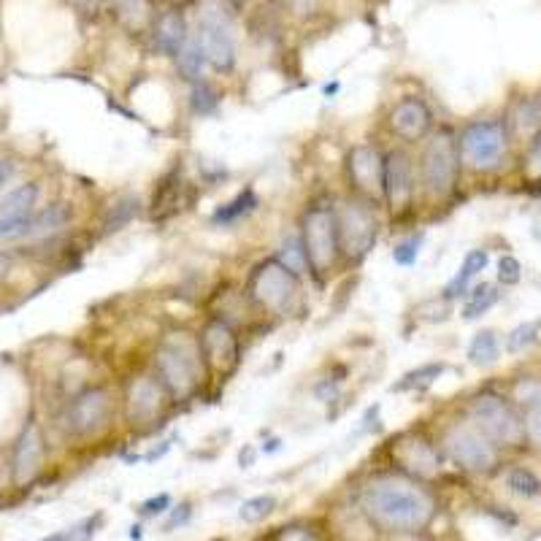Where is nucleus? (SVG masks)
Segmentation results:
<instances>
[{
	"label": "nucleus",
	"instance_id": "obj_32",
	"mask_svg": "<svg viewBox=\"0 0 541 541\" xmlns=\"http://www.w3.org/2000/svg\"><path fill=\"white\" fill-rule=\"evenodd\" d=\"M111 6H114L117 14H120L125 28L138 30L141 25H147V17H149L147 0H111Z\"/></svg>",
	"mask_w": 541,
	"mask_h": 541
},
{
	"label": "nucleus",
	"instance_id": "obj_22",
	"mask_svg": "<svg viewBox=\"0 0 541 541\" xmlns=\"http://www.w3.org/2000/svg\"><path fill=\"white\" fill-rule=\"evenodd\" d=\"M68 222H71V206L52 203V206H46V209L36 211L30 217L28 239H49V236H55L57 230H63Z\"/></svg>",
	"mask_w": 541,
	"mask_h": 541
},
{
	"label": "nucleus",
	"instance_id": "obj_3",
	"mask_svg": "<svg viewBox=\"0 0 541 541\" xmlns=\"http://www.w3.org/2000/svg\"><path fill=\"white\" fill-rule=\"evenodd\" d=\"M417 160V187L431 201H447L455 195L460 184L458 133L452 128H436L431 136L422 141Z\"/></svg>",
	"mask_w": 541,
	"mask_h": 541
},
{
	"label": "nucleus",
	"instance_id": "obj_40",
	"mask_svg": "<svg viewBox=\"0 0 541 541\" xmlns=\"http://www.w3.org/2000/svg\"><path fill=\"white\" fill-rule=\"evenodd\" d=\"M523 414H525V436H528V444H533V447L541 452V406L525 409Z\"/></svg>",
	"mask_w": 541,
	"mask_h": 541
},
{
	"label": "nucleus",
	"instance_id": "obj_23",
	"mask_svg": "<svg viewBox=\"0 0 541 541\" xmlns=\"http://www.w3.org/2000/svg\"><path fill=\"white\" fill-rule=\"evenodd\" d=\"M255 211H257V193L252 187H247V190H241L233 201L222 203L220 209L211 214V222L220 225V228H230V225H236V222H241L244 217H249V214H255Z\"/></svg>",
	"mask_w": 541,
	"mask_h": 541
},
{
	"label": "nucleus",
	"instance_id": "obj_8",
	"mask_svg": "<svg viewBox=\"0 0 541 541\" xmlns=\"http://www.w3.org/2000/svg\"><path fill=\"white\" fill-rule=\"evenodd\" d=\"M333 214H336L341 263L358 266L379 239V206L347 193L341 201L333 203Z\"/></svg>",
	"mask_w": 541,
	"mask_h": 541
},
{
	"label": "nucleus",
	"instance_id": "obj_7",
	"mask_svg": "<svg viewBox=\"0 0 541 541\" xmlns=\"http://www.w3.org/2000/svg\"><path fill=\"white\" fill-rule=\"evenodd\" d=\"M466 417L498 450H517L528 444L525 436V414L512 398L498 390H482L466 406Z\"/></svg>",
	"mask_w": 541,
	"mask_h": 541
},
{
	"label": "nucleus",
	"instance_id": "obj_39",
	"mask_svg": "<svg viewBox=\"0 0 541 541\" xmlns=\"http://www.w3.org/2000/svg\"><path fill=\"white\" fill-rule=\"evenodd\" d=\"M101 523H103L101 512L90 514L87 520H82V523L74 525V528H68V541H92V536H95V531H98V525Z\"/></svg>",
	"mask_w": 541,
	"mask_h": 541
},
{
	"label": "nucleus",
	"instance_id": "obj_43",
	"mask_svg": "<svg viewBox=\"0 0 541 541\" xmlns=\"http://www.w3.org/2000/svg\"><path fill=\"white\" fill-rule=\"evenodd\" d=\"M190 517H193V506L190 504H179V506H174V509H168V520L163 523V531L171 533V531H176V528H182Z\"/></svg>",
	"mask_w": 541,
	"mask_h": 541
},
{
	"label": "nucleus",
	"instance_id": "obj_14",
	"mask_svg": "<svg viewBox=\"0 0 541 541\" xmlns=\"http://www.w3.org/2000/svg\"><path fill=\"white\" fill-rule=\"evenodd\" d=\"M198 344H201L203 363L209 368V376L228 379L236 371L241 360V341L233 322L220 317V314L209 317L198 333Z\"/></svg>",
	"mask_w": 541,
	"mask_h": 541
},
{
	"label": "nucleus",
	"instance_id": "obj_38",
	"mask_svg": "<svg viewBox=\"0 0 541 541\" xmlns=\"http://www.w3.org/2000/svg\"><path fill=\"white\" fill-rule=\"evenodd\" d=\"M525 179L528 182H541V130L536 136L528 141V149H525Z\"/></svg>",
	"mask_w": 541,
	"mask_h": 541
},
{
	"label": "nucleus",
	"instance_id": "obj_18",
	"mask_svg": "<svg viewBox=\"0 0 541 541\" xmlns=\"http://www.w3.org/2000/svg\"><path fill=\"white\" fill-rule=\"evenodd\" d=\"M46 463V436L36 417H30L19 431L14 450H11V482L17 487H28L36 482Z\"/></svg>",
	"mask_w": 541,
	"mask_h": 541
},
{
	"label": "nucleus",
	"instance_id": "obj_11",
	"mask_svg": "<svg viewBox=\"0 0 541 541\" xmlns=\"http://www.w3.org/2000/svg\"><path fill=\"white\" fill-rule=\"evenodd\" d=\"M174 404V398L168 395L163 382L157 379L155 371L149 374H136L128 379L125 393H122V406H125V420L136 431H152L160 422L166 420L168 409Z\"/></svg>",
	"mask_w": 541,
	"mask_h": 541
},
{
	"label": "nucleus",
	"instance_id": "obj_6",
	"mask_svg": "<svg viewBox=\"0 0 541 541\" xmlns=\"http://www.w3.org/2000/svg\"><path fill=\"white\" fill-rule=\"evenodd\" d=\"M298 236H301L303 252H306L309 274L320 285H325L339 271V266H344L339 252V236H336L333 203L314 201L312 206H306L301 214V225H298Z\"/></svg>",
	"mask_w": 541,
	"mask_h": 541
},
{
	"label": "nucleus",
	"instance_id": "obj_49",
	"mask_svg": "<svg viewBox=\"0 0 541 541\" xmlns=\"http://www.w3.org/2000/svg\"><path fill=\"white\" fill-rule=\"evenodd\" d=\"M339 90H341V84L333 82V84H328V87H325V95H333V92H339Z\"/></svg>",
	"mask_w": 541,
	"mask_h": 541
},
{
	"label": "nucleus",
	"instance_id": "obj_37",
	"mask_svg": "<svg viewBox=\"0 0 541 541\" xmlns=\"http://www.w3.org/2000/svg\"><path fill=\"white\" fill-rule=\"evenodd\" d=\"M496 279H498V285H504V287L520 285V279H523V263H520L514 255H504L501 260H498Z\"/></svg>",
	"mask_w": 541,
	"mask_h": 541
},
{
	"label": "nucleus",
	"instance_id": "obj_2",
	"mask_svg": "<svg viewBox=\"0 0 541 541\" xmlns=\"http://www.w3.org/2000/svg\"><path fill=\"white\" fill-rule=\"evenodd\" d=\"M152 371L174 398V404L193 401L209 379L198 336L187 328H168L155 349Z\"/></svg>",
	"mask_w": 541,
	"mask_h": 541
},
{
	"label": "nucleus",
	"instance_id": "obj_1",
	"mask_svg": "<svg viewBox=\"0 0 541 541\" xmlns=\"http://www.w3.org/2000/svg\"><path fill=\"white\" fill-rule=\"evenodd\" d=\"M360 512L387 533H420L436 517V498L420 479L379 474L360 487Z\"/></svg>",
	"mask_w": 541,
	"mask_h": 541
},
{
	"label": "nucleus",
	"instance_id": "obj_42",
	"mask_svg": "<svg viewBox=\"0 0 541 541\" xmlns=\"http://www.w3.org/2000/svg\"><path fill=\"white\" fill-rule=\"evenodd\" d=\"M339 382L341 379L325 376V379H320V382L314 385V395L320 398L322 404H333V401H339Z\"/></svg>",
	"mask_w": 541,
	"mask_h": 541
},
{
	"label": "nucleus",
	"instance_id": "obj_35",
	"mask_svg": "<svg viewBox=\"0 0 541 541\" xmlns=\"http://www.w3.org/2000/svg\"><path fill=\"white\" fill-rule=\"evenodd\" d=\"M539 331H541L539 322H523V325H517V328L506 336V349H509L512 355L525 352V349L533 347V344L539 341Z\"/></svg>",
	"mask_w": 541,
	"mask_h": 541
},
{
	"label": "nucleus",
	"instance_id": "obj_20",
	"mask_svg": "<svg viewBox=\"0 0 541 541\" xmlns=\"http://www.w3.org/2000/svg\"><path fill=\"white\" fill-rule=\"evenodd\" d=\"M509 130H512L514 141L528 144L536 133L541 130V92L539 95H525L514 103L512 114L506 120Z\"/></svg>",
	"mask_w": 541,
	"mask_h": 541
},
{
	"label": "nucleus",
	"instance_id": "obj_17",
	"mask_svg": "<svg viewBox=\"0 0 541 541\" xmlns=\"http://www.w3.org/2000/svg\"><path fill=\"white\" fill-rule=\"evenodd\" d=\"M390 458L401 474L412 479H433L441 471V450L420 431H406L390 444Z\"/></svg>",
	"mask_w": 541,
	"mask_h": 541
},
{
	"label": "nucleus",
	"instance_id": "obj_50",
	"mask_svg": "<svg viewBox=\"0 0 541 541\" xmlns=\"http://www.w3.org/2000/svg\"><path fill=\"white\" fill-rule=\"evenodd\" d=\"M168 6H179V3H184V0H166Z\"/></svg>",
	"mask_w": 541,
	"mask_h": 541
},
{
	"label": "nucleus",
	"instance_id": "obj_4",
	"mask_svg": "<svg viewBox=\"0 0 541 541\" xmlns=\"http://www.w3.org/2000/svg\"><path fill=\"white\" fill-rule=\"evenodd\" d=\"M512 130L504 117H485L468 122L458 133L460 166L468 174H498L512 155Z\"/></svg>",
	"mask_w": 541,
	"mask_h": 541
},
{
	"label": "nucleus",
	"instance_id": "obj_45",
	"mask_svg": "<svg viewBox=\"0 0 541 541\" xmlns=\"http://www.w3.org/2000/svg\"><path fill=\"white\" fill-rule=\"evenodd\" d=\"M11 271H14V255L6 252V249H0V279H6Z\"/></svg>",
	"mask_w": 541,
	"mask_h": 541
},
{
	"label": "nucleus",
	"instance_id": "obj_13",
	"mask_svg": "<svg viewBox=\"0 0 541 541\" xmlns=\"http://www.w3.org/2000/svg\"><path fill=\"white\" fill-rule=\"evenodd\" d=\"M193 36L201 46L206 65L214 68L217 74H230L236 68V41H233V30H230V19L225 11L217 6L203 9Z\"/></svg>",
	"mask_w": 541,
	"mask_h": 541
},
{
	"label": "nucleus",
	"instance_id": "obj_47",
	"mask_svg": "<svg viewBox=\"0 0 541 541\" xmlns=\"http://www.w3.org/2000/svg\"><path fill=\"white\" fill-rule=\"evenodd\" d=\"M44 541H68V531H63V533H52V536H46Z\"/></svg>",
	"mask_w": 541,
	"mask_h": 541
},
{
	"label": "nucleus",
	"instance_id": "obj_36",
	"mask_svg": "<svg viewBox=\"0 0 541 541\" xmlns=\"http://www.w3.org/2000/svg\"><path fill=\"white\" fill-rule=\"evenodd\" d=\"M425 244V233H414V236H406L404 241H398L393 249V260L401 268H409L417 263V257H420V249Z\"/></svg>",
	"mask_w": 541,
	"mask_h": 541
},
{
	"label": "nucleus",
	"instance_id": "obj_15",
	"mask_svg": "<svg viewBox=\"0 0 541 541\" xmlns=\"http://www.w3.org/2000/svg\"><path fill=\"white\" fill-rule=\"evenodd\" d=\"M349 195L374 203L382 209V176H385V149L376 144H355L344 157Z\"/></svg>",
	"mask_w": 541,
	"mask_h": 541
},
{
	"label": "nucleus",
	"instance_id": "obj_41",
	"mask_svg": "<svg viewBox=\"0 0 541 541\" xmlns=\"http://www.w3.org/2000/svg\"><path fill=\"white\" fill-rule=\"evenodd\" d=\"M271 541H320V539H317V533H314L312 528H303V525H287V528H279Z\"/></svg>",
	"mask_w": 541,
	"mask_h": 541
},
{
	"label": "nucleus",
	"instance_id": "obj_26",
	"mask_svg": "<svg viewBox=\"0 0 541 541\" xmlns=\"http://www.w3.org/2000/svg\"><path fill=\"white\" fill-rule=\"evenodd\" d=\"M501 301V290L490 282H479L466 293V303H463V320H479L482 314H487L496 303Z\"/></svg>",
	"mask_w": 541,
	"mask_h": 541
},
{
	"label": "nucleus",
	"instance_id": "obj_34",
	"mask_svg": "<svg viewBox=\"0 0 541 541\" xmlns=\"http://www.w3.org/2000/svg\"><path fill=\"white\" fill-rule=\"evenodd\" d=\"M512 398L514 404L520 406V409H533V406H541V379H536V376H528V379H520L517 385H514L512 390Z\"/></svg>",
	"mask_w": 541,
	"mask_h": 541
},
{
	"label": "nucleus",
	"instance_id": "obj_25",
	"mask_svg": "<svg viewBox=\"0 0 541 541\" xmlns=\"http://www.w3.org/2000/svg\"><path fill=\"white\" fill-rule=\"evenodd\" d=\"M174 65L176 71H179V76H182L184 82H201L203 74H206V60H203L201 55V46H198V41H195V36H190L187 41H184V46L176 52L174 57Z\"/></svg>",
	"mask_w": 541,
	"mask_h": 541
},
{
	"label": "nucleus",
	"instance_id": "obj_28",
	"mask_svg": "<svg viewBox=\"0 0 541 541\" xmlns=\"http://www.w3.org/2000/svg\"><path fill=\"white\" fill-rule=\"evenodd\" d=\"M504 485L509 493L520 498H539L541 496V479L533 474L531 468L525 466H512L506 468Z\"/></svg>",
	"mask_w": 541,
	"mask_h": 541
},
{
	"label": "nucleus",
	"instance_id": "obj_31",
	"mask_svg": "<svg viewBox=\"0 0 541 541\" xmlns=\"http://www.w3.org/2000/svg\"><path fill=\"white\" fill-rule=\"evenodd\" d=\"M138 206H141V201H138L136 195H125V198H120L114 206H109L106 220H103L101 236H111V233H117V230H122L125 225H130V220L138 214Z\"/></svg>",
	"mask_w": 541,
	"mask_h": 541
},
{
	"label": "nucleus",
	"instance_id": "obj_19",
	"mask_svg": "<svg viewBox=\"0 0 541 541\" xmlns=\"http://www.w3.org/2000/svg\"><path fill=\"white\" fill-rule=\"evenodd\" d=\"M149 36H152V46H155L157 55H166L174 60L176 52L182 49L184 41L190 38V30H187V19L176 6H168L157 17H152V25H149Z\"/></svg>",
	"mask_w": 541,
	"mask_h": 541
},
{
	"label": "nucleus",
	"instance_id": "obj_33",
	"mask_svg": "<svg viewBox=\"0 0 541 541\" xmlns=\"http://www.w3.org/2000/svg\"><path fill=\"white\" fill-rule=\"evenodd\" d=\"M274 509H276L274 496H255V498H247V501L239 506V517L244 520V523L255 525V523H263L266 517H271Z\"/></svg>",
	"mask_w": 541,
	"mask_h": 541
},
{
	"label": "nucleus",
	"instance_id": "obj_30",
	"mask_svg": "<svg viewBox=\"0 0 541 541\" xmlns=\"http://www.w3.org/2000/svg\"><path fill=\"white\" fill-rule=\"evenodd\" d=\"M276 260L282 263L285 268H290L295 276H303L309 271V263H306V252H303L301 236H298V230L295 233H287L279 249H276Z\"/></svg>",
	"mask_w": 541,
	"mask_h": 541
},
{
	"label": "nucleus",
	"instance_id": "obj_21",
	"mask_svg": "<svg viewBox=\"0 0 541 541\" xmlns=\"http://www.w3.org/2000/svg\"><path fill=\"white\" fill-rule=\"evenodd\" d=\"M490 263V255H487V249H471L466 257H463V263H460L458 274L452 276L450 285L441 290V298L444 301H455V298H463V295L471 290V282L477 279L482 271Z\"/></svg>",
	"mask_w": 541,
	"mask_h": 541
},
{
	"label": "nucleus",
	"instance_id": "obj_16",
	"mask_svg": "<svg viewBox=\"0 0 541 541\" xmlns=\"http://www.w3.org/2000/svg\"><path fill=\"white\" fill-rule=\"evenodd\" d=\"M385 125L401 147H417L436 130L431 103L417 95H406L401 101H395L393 109L387 111Z\"/></svg>",
	"mask_w": 541,
	"mask_h": 541
},
{
	"label": "nucleus",
	"instance_id": "obj_5",
	"mask_svg": "<svg viewBox=\"0 0 541 541\" xmlns=\"http://www.w3.org/2000/svg\"><path fill=\"white\" fill-rule=\"evenodd\" d=\"M247 301L268 317H293L301 306V276H295L276 257L260 260L247 276Z\"/></svg>",
	"mask_w": 541,
	"mask_h": 541
},
{
	"label": "nucleus",
	"instance_id": "obj_48",
	"mask_svg": "<svg viewBox=\"0 0 541 541\" xmlns=\"http://www.w3.org/2000/svg\"><path fill=\"white\" fill-rule=\"evenodd\" d=\"M79 6H84V9H92V6H98L101 0H76Z\"/></svg>",
	"mask_w": 541,
	"mask_h": 541
},
{
	"label": "nucleus",
	"instance_id": "obj_51",
	"mask_svg": "<svg viewBox=\"0 0 541 541\" xmlns=\"http://www.w3.org/2000/svg\"><path fill=\"white\" fill-rule=\"evenodd\" d=\"M230 3H244V0H230Z\"/></svg>",
	"mask_w": 541,
	"mask_h": 541
},
{
	"label": "nucleus",
	"instance_id": "obj_46",
	"mask_svg": "<svg viewBox=\"0 0 541 541\" xmlns=\"http://www.w3.org/2000/svg\"><path fill=\"white\" fill-rule=\"evenodd\" d=\"M11 176H14V166H11L9 160H0V190L9 184Z\"/></svg>",
	"mask_w": 541,
	"mask_h": 541
},
{
	"label": "nucleus",
	"instance_id": "obj_24",
	"mask_svg": "<svg viewBox=\"0 0 541 541\" xmlns=\"http://www.w3.org/2000/svg\"><path fill=\"white\" fill-rule=\"evenodd\" d=\"M466 358L471 366L477 368H487L498 363V358H501V336L496 331L474 333V339L468 341Z\"/></svg>",
	"mask_w": 541,
	"mask_h": 541
},
{
	"label": "nucleus",
	"instance_id": "obj_10",
	"mask_svg": "<svg viewBox=\"0 0 541 541\" xmlns=\"http://www.w3.org/2000/svg\"><path fill=\"white\" fill-rule=\"evenodd\" d=\"M117 414V398L106 385H90L68 401L63 412V428L71 439H92L106 431Z\"/></svg>",
	"mask_w": 541,
	"mask_h": 541
},
{
	"label": "nucleus",
	"instance_id": "obj_12",
	"mask_svg": "<svg viewBox=\"0 0 541 541\" xmlns=\"http://www.w3.org/2000/svg\"><path fill=\"white\" fill-rule=\"evenodd\" d=\"M417 187V160L401 144L385 149V176H382V206L393 217H404L412 211Z\"/></svg>",
	"mask_w": 541,
	"mask_h": 541
},
{
	"label": "nucleus",
	"instance_id": "obj_27",
	"mask_svg": "<svg viewBox=\"0 0 541 541\" xmlns=\"http://www.w3.org/2000/svg\"><path fill=\"white\" fill-rule=\"evenodd\" d=\"M447 371L444 363H425L420 368H412L409 374L401 376V382H395L393 393H414V390H425L431 387L441 374Z\"/></svg>",
	"mask_w": 541,
	"mask_h": 541
},
{
	"label": "nucleus",
	"instance_id": "obj_9",
	"mask_svg": "<svg viewBox=\"0 0 541 541\" xmlns=\"http://www.w3.org/2000/svg\"><path fill=\"white\" fill-rule=\"evenodd\" d=\"M439 450L441 458H447L452 466L468 474H490L501 463V450L468 417L444 428Z\"/></svg>",
	"mask_w": 541,
	"mask_h": 541
},
{
	"label": "nucleus",
	"instance_id": "obj_44",
	"mask_svg": "<svg viewBox=\"0 0 541 541\" xmlns=\"http://www.w3.org/2000/svg\"><path fill=\"white\" fill-rule=\"evenodd\" d=\"M171 509V496L168 493H160V496L155 498H147L144 504L138 506V514L141 517H157V514H163Z\"/></svg>",
	"mask_w": 541,
	"mask_h": 541
},
{
	"label": "nucleus",
	"instance_id": "obj_29",
	"mask_svg": "<svg viewBox=\"0 0 541 541\" xmlns=\"http://www.w3.org/2000/svg\"><path fill=\"white\" fill-rule=\"evenodd\" d=\"M187 103H190V111L198 114V117H211L220 109V90L209 84L206 79L201 82L190 84V95H187Z\"/></svg>",
	"mask_w": 541,
	"mask_h": 541
}]
</instances>
